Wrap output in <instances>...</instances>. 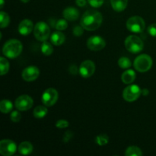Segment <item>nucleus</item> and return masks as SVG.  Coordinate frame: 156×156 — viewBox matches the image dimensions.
I'll return each instance as SVG.
<instances>
[{"label": "nucleus", "instance_id": "obj_31", "mask_svg": "<svg viewBox=\"0 0 156 156\" xmlns=\"http://www.w3.org/2000/svg\"><path fill=\"white\" fill-rule=\"evenodd\" d=\"M83 27L82 25L81 26H76L75 28L73 29V34L76 37H80L83 34Z\"/></svg>", "mask_w": 156, "mask_h": 156}, {"label": "nucleus", "instance_id": "obj_30", "mask_svg": "<svg viewBox=\"0 0 156 156\" xmlns=\"http://www.w3.org/2000/svg\"><path fill=\"white\" fill-rule=\"evenodd\" d=\"M56 126L59 129H64L69 126V122L65 120H59L56 121Z\"/></svg>", "mask_w": 156, "mask_h": 156}, {"label": "nucleus", "instance_id": "obj_11", "mask_svg": "<svg viewBox=\"0 0 156 156\" xmlns=\"http://www.w3.org/2000/svg\"><path fill=\"white\" fill-rule=\"evenodd\" d=\"M105 41L100 36H92L87 41V47L93 51H99L105 47Z\"/></svg>", "mask_w": 156, "mask_h": 156}, {"label": "nucleus", "instance_id": "obj_36", "mask_svg": "<svg viewBox=\"0 0 156 156\" xmlns=\"http://www.w3.org/2000/svg\"><path fill=\"white\" fill-rule=\"evenodd\" d=\"M142 94L144 96H146L149 94V91H148L147 89H143L142 90Z\"/></svg>", "mask_w": 156, "mask_h": 156}, {"label": "nucleus", "instance_id": "obj_33", "mask_svg": "<svg viewBox=\"0 0 156 156\" xmlns=\"http://www.w3.org/2000/svg\"><path fill=\"white\" fill-rule=\"evenodd\" d=\"M147 31L151 36L156 37V24H152L149 25L147 28Z\"/></svg>", "mask_w": 156, "mask_h": 156}, {"label": "nucleus", "instance_id": "obj_27", "mask_svg": "<svg viewBox=\"0 0 156 156\" xmlns=\"http://www.w3.org/2000/svg\"><path fill=\"white\" fill-rule=\"evenodd\" d=\"M118 65L122 69H128L131 66L132 63L129 58L127 57H120L118 60Z\"/></svg>", "mask_w": 156, "mask_h": 156}, {"label": "nucleus", "instance_id": "obj_29", "mask_svg": "<svg viewBox=\"0 0 156 156\" xmlns=\"http://www.w3.org/2000/svg\"><path fill=\"white\" fill-rule=\"evenodd\" d=\"M11 120L12 122H15V123H17V122H19L21 119V115L18 111H14L11 113L10 115Z\"/></svg>", "mask_w": 156, "mask_h": 156}, {"label": "nucleus", "instance_id": "obj_25", "mask_svg": "<svg viewBox=\"0 0 156 156\" xmlns=\"http://www.w3.org/2000/svg\"><path fill=\"white\" fill-rule=\"evenodd\" d=\"M0 67H1V71H0L1 76H4L9 72V62L5 58L2 57V56L0 58Z\"/></svg>", "mask_w": 156, "mask_h": 156}, {"label": "nucleus", "instance_id": "obj_18", "mask_svg": "<svg viewBox=\"0 0 156 156\" xmlns=\"http://www.w3.org/2000/svg\"><path fill=\"white\" fill-rule=\"evenodd\" d=\"M111 6L116 12H123L126 9L128 4V0H111Z\"/></svg>", "mask_w": 156, "mask_h": 156}, {"label": "nucleus", "instance_id": "obj_24", "mask_svg": "<svg viewBox=\"0 0 156 156\" xmlns=\"http://www.w3.org/2000/svg\"><path fill=\"white\" fill-rule=\"evenodd\" d=\"M10 23V18L9 15L5 12H0V27L1 28H5Z\"/></svg>", "mask_w": 156, "mask_h": 156}, {"label": "nucleus", "instance_id": "obj_1", "mask_svg": "<svg viewBox=\"0 0 156 156\" xmlns=\"http://www.w3.org/2000/svg\"><path fill=\"white\" fill-rule=\"evenodd\" d=\"M102 21L103 17L100 12L96 10H88L82 15L80 24L84 29L92 31L99 28Z\"/></svg>", "mask_w": 156, "mask_h": 156}, {"label": "nucleus", "instance_id": "obj_2", "mask_svg": "<svg viewBox=\"0 0 156 156\" xmlns=\"http://www.w3.org/2000/svg\"><path fill=\"white\" fill-rule=\"evenodd\" d=\"M22 44L18 40L11 39L4 44L2 53L9 59H15L22 52Z\"/></svg>", "mask_w": 156, "mask_h": 156}, {"label": "nucleus", "instance_id": "obj_7", "mask_svg": "<svg viewBox=\"0 0 156 156\" xmlns=\"http://www.w3.org/2000/svg\"><path fill=\"white\" fill-rule=\"evenodd\" d=\"M142 90L138 85H130L126 87L123 91V97L128 102H133L140 97Z\"/></svg>", "mask_w": 156, "mask_h": 156}, {"label": "nucleus", "instance_id": "obj_38", "mask_svg": "<svg viewBox=\"0 0 156 156\" xmlns=\"http://www.w3.org/2000/svg\"><path fill=\"white\" fill-rule=\"evenodd\" d=\"M21 1L24 3H27L29 1H30V0H21Z\"/></svg>", "mask_w": 156, "mask_h": 156}, {"label": "nucleus", "instance_id": "obj_16", "mask_svg": "<svg viewBox=\"0 0 156 156\" xmlns=\"http://www.w3.org/2000/svg\"><path fill=\"white\" fill-rule=\"evenodd\" d=\"M66 36L61 31H55L50 36L51 43L55 46H59L65 42Z\"/></svg>", "mask_w": 156, "mask_h": 156}, {"label": "nucleus", "instance_id": "obj_6", "mask_svg": "<svg viewBox=\"0 0 156 156\" xmlns=\"http://www.w3.org/2000/svg\"><path fill=\"white\" fill-rule=\"evenodd\" d=\"M50 30L48 24L44 21H39L34 27V34L35 38L39 41H47L50 37Z\"/></svg>", "mask_w": 156, "mask_h": 156}, {"label": "nucleus", "instance_id": "obj_8", "mask_svg": "<svg viewBox=\"0 0 156 156\" xmlns=\"http://www.w3.org/2000/svg\"><path fill=\"white\" fill-rule=\"evenodd\" d=\"M59 98L58 91L55 88H50L46 89L42 94V102L45 106L51 107L54 105Z\"/></svg>", "mask_w": 156, "mask_h": 156}, {"label": "nucleus", "instance_id": "obj_22", "mask_svg": "<svg viewBox=\"0 0 156 156\" xmlns=\"http://www.w3.org/2000/svg\"><path fill=\"white\" fill-rule=\"evenodd\" d=\"M41 52L46 56H50L53 53V47L50 42H47V41H44L41 44Z\"/></svg>", "mask_w": 156, "mask_h": 156}, {"label": "nucleus", "instance_id": "obj_13", "mask_svg": "<svg viewBox=\"0 0 156 156\" xmlns=\"http://www.w3.org/2000/svg\"><path fill=\"white\" fill-rule=\"evenodd\" d=\"M40 75L39 69L34 66H27L22 72V79L26 82H32L36 80Z\"/></svg>", "mask_w": 156, "mask_h": 156}, {"label": "nucleus", "instance_id": "obj_14", "mask_svg": "<svg viewBox=\"0 0 156 156\" xmlns=\"http://www.w3.org/2000/svg\"><path fill=\"white\" fill-rule=\"evenodd\" d=\"M33 28V22L29 19H24L20 22L18 25V32L23 36H27L30 34Z\"/></svg>", "mask_w": 156, "mask_h": 156}, {"label": "nucleus", "instance_id": "obj_15", "mask_svg": "<svg viewBox=\"0 0 156 156\" xmlns=\"http://www.w3.org/2000/svg\"><path fill=\"white\" fill-rule=\"evenodd\" d=\"M63 17L68 21H76L79 17V12L74 7H67L63 11Z\"/></svg>", "mask_w": 156, "mask_h": 156}, {"label": "nucleus", "instance_id": "obj_26", "mask_svg": "<svg viewBox=\"0 0 156 156\" xmlns=\"http://www.w3.org/2000/svg\"><path fill=\"white\" fill-rule=\"evenodd\" d=\"M95 142L98 146H105L109 142V137L106 134H101V135L98 136L95 139Z\"/></svg>", "mask_w": 156, "mask_h": 156}, {"label": "nucleus", "instance_id": "obj_28", "mask_svg": "<svg viewBox=\"0 0 156 156\" xmlns=\"http://www.w3.org/2000/svg\"><path fill=\"white\" fill-rule=\"evenodd\" d=\"M67 27H68V23H67L66 19L58 20L57 22L56 23V25H55V27L58 30H66L67 28Z\"/></svg>", "mask_w": 156, "mask_h": 156}, {"label": "nucleus", "instance_id": "obj_20", "mask_svg": "<svg viewBox=\"0 0 156 156\" xmlns=\"http://www.w3.org/2000/svg\"><path fill=\"white\" fill-rule=\"evenodd\" d=\"M13 108V105L11 102V101L7 100V99H3L0 102V111L3 114H8L11 112Z\"/></svg>", "mask_w": 156, "mask_h": 156}, {"label": "nucleus", "instance_id": "obj_9", "mask_svg": "<svg viewBox=\"0 0 156 156\" xmlns=\"http://www.w3.org/2000/svg\"><path fill=\"white\" fill-rule=\"evenodd\" d=\"M33 99L27 94H23L15 100V108L20 111H25L30 109L33 106Z\"/></svg>", "mask_w": 156, "mask_h": 156}, {"label": "nucleus", "instance_id": "obj_5", "mask_svg": "<svg viewBox=\"0 0 156 156\" xmlns=\"http://www.w3.org/2000/svg\"><path fill=\"white\" fill-rule=\"evenodd\" d=\"M126 28L133 33H142L146 28V23L144 20L140 16H133L126 21Z\"/></svg>", "mask_w": 156, "mask_h": 156}, {"label": "nucleus", "instance_id": "obj_19", "mask_svg": "<svg viewBox=\"0 0 156 156\" xmlns=\"http://www.w3.org/2000/svg\"><path fill=\"white\" fill-rule=\"evenodd\" d=\"M18 152L20 154L23 155H30L33 151V146L30 142H22L21 144L18 146Z\"/></svg>", "mask_w": 156, "mask_h": 156}, {"label": "nucleus", "instance_id": "obj_32", "mask_svg": "<svg viewBox=\"0 0 156 156\" xmlns=\"http://www.w3.org/2000/svg\"><path fill=\"white\" fill-rule=\"evenodd\" d=\"M88 2L94 8H99L104 4V0H88Z\"/></svg>", "mask_w": 156, "mask_h": 156}, {"label": "nucleus", "instance_id": "obj_34", "mask_svg": "<svg viewBox=\"0 0 156 156\" xmlns=\"http://www.w3.org/2000/svg\"><path fill=\"white\" fill-rule=\"evenodd\" d=\"M76 2L79 7H84L86 5V0H76Z\"/></svg>", "mask_w": 156, "mask_h": 156}, {"label": "nucleus", "instance_id": "obj_4", "mask_svg": "<svg viewBox=\"0 0 156 156\" xmlns=\"http://www.w3.org/2000/svg\"><path fill=\"white\" fill-rule=\"evenodd\" d=\"M152 59L147 54H141L134 60V68L140 73H146L152 66Z\"/></svg>", "mask_w": 156, "mask_h": 156}, {"label": "nucleus", "instance_id": "obj_37", "mask_svg": "<svg viewBox=\"0 0 156 156\" xmlns=\"http://www.w3.org/2000/svg\"><path fill=\"white\" fill-rule=\"evenodd\" d=\"M5 4V0H0V8L2 9Z\"/></svg>", "mask_w": 156, "mask_h": 156}, {"label": "nucleus", "instance_id": "obj_21", "mask_svg": "<svg viewBox=\"0 0 156 156\" xmlns=\"http://www.w3.org/2000/svg\"><path fill=\"white\" fill-rule=\"evenodd\" d=\"M47 107V106H46ZM46 107L44 106H37L34 108V116L35 118L37 119H41L44 118L46 115L47 114L48 112V110Z\"/></svg>", "mask_w": 156, "mask_h": 156}, {"label": "nucleus", "instance_id": "obj_17", "mask_svg": "<svg viewBox=\"0 0 156 156\" xmlns=\"http://www.w3.org/2000/svg\"><path fill=\"white\" fill-rule=\"evenodd\" d=\"M136 73L133 70L128 69L126 70L121 75V80L124 84H131L135 81Z\"/></svg>", "mask_w": 156, "mask_h": 156}, {"label": "nucleus", "instance_id": "obj_12", "mask_svg": "<svg viewBox=\"0 0 156 156\" xmlns=\"http://www.w3.org/2000/svg\"><path fill=\"white\" fill-rule=\"evenodd\" d=\"M95 71V65L91 60H85L81 63L79 66V74L83 78H89Z\"/></svg>", "mask_w": 156, "mask_h": 156}, {"label": "nucleus", "instance_id": "obj_3", "mask_svg": "<svg viewBox=\"0 0 156 156\" xmlns=\"http://www.w3.org/2000/svg\"><path fill=\"white\" fill-rule=\"evenodd\" d=\"M125 47L130 53H138L143 50L144 44L139 37L136 35H130L125 40Z\"/></svg>", "mask_w": 156, "mask_h": 156}, {"label": "nucleus", "instance_id": "obj_35", "mask_svg": "<svg viewBox=\"0 0 156 156\" xmlns=\"http://www.w3.org/2000/svg\"><path fill=\"white\" fill-rule=\"evenodd\" d=\"M73 136V134L71 133H70V131H68V132L67 133H65V136H64V137H63V140H64V142H66V139H67V142L69 141V140L70 138H71V137Z\"/></svg>", "mask_w": 156, "mask_h": 156}, {"label": "nucleus", "instance_id": "obj_23", "mask_svg": "<svg viewBox=\"0 0 156 156\" xmlns=\"http://www.w3.org/2000/svg\"><path fill=\"white\" fill-rule=\"evenodd\" d=\"M126 156H142L143 152L142 150L137 146H129L126 149L125 152Z\"/></svg>", "mask_w": 156, "mask_h": 156}, {"label": "nucleus", "instance_id": "obj_10", "mask_svg": "<svg viewBox=\"0 0 156 156\" xmlns=\"http://www.w3.org/2000/svg\"><path fill=\"white\" fill-rule=\"evenodd\" d=\"M17 151L15 142L10 140H3L0 142V154L3 156H11Z\"/></svg>", "mask_w": 156, "mask_h": 156}]
</instances>
